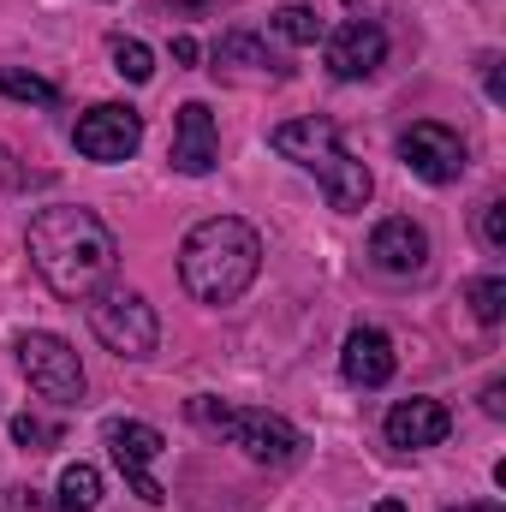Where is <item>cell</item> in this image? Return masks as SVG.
<instances>
[{
	"mask_svg": "<svg viewBox=\"0 0 506 512\" xmlns=\"http://www.w3.org/2000/svg\"><path fill=\"white\" fill-rule=\"evenodd\" d=\"M102 507V471L96 465H66L60 471V512H96Z\"/></svg>",
	"mask_w": 506,
	"mask_h": 512,
	"instance_id": "cell-15",
	"label": "cell"
},
{
	"mask_svg": "<svg viewBox=\"0 0 506 512\" xmlns=\"http://www.w3.org/2000/svg\"><path fill=\"white\" fill-rule=\"evenodd\" d=\"M72 143H78V155H90V161H131L137 143H143V114L126 108V102H96V108L78 120Z\"/></svg>",
	"mask_w": 506,
	"mask_h": 512,
	"instance_id": "cell-9",
	"label": "cell"
},
{
	"mask_svg": "<svg viewBox=\"0 0 506 512\" xmlns=\"http://www.w3.org/2000/svg\"><path fill=\"white\" fill-rule=\"evenodd\" d=\"M18 370H24V382L36 387L42 399H54V405H84V393H90V376H84V364H78V352L60 340V334H18Z\"/></svg>",
	"mask_w": 506,
	"mask_h": 512,
	"instance_id": "cell-6",
	"label": "cell"
},
{
	"mask_svg": "<svg viewBox=\"0 0 506 512\" xmlns=\"http://www.w3.org/2000/svg\"><path fill=\"white\" fill-rule=\"evenodd\" d=\"M471 310H477V322H501L506 316V274H483V280H471Z\"/></svg>",
	"mask_w": 506,
	"mask_h": 512,
	"instance_id": "cell-19",
	"label": "cell"
},
{
	"mask_svg": "<svg viewBox=\"0 0 506 512\" xmlns=\"http://www.w3.org/2000/svg\"><path fill=\"white\" fill-rule=\"evenodd\" d=\"M12 441H18V447H30V453H48V447L60 441V429H54V423H42V417H30V411H18V417H12Z\"/></svg>",
	"mask_w": 506,
	"mask_h": 512,
	"instance_id": "cell-20",
	"label": "cell"
},
{
	"mask_svg": "<svg viewBox=\"0 0 506 512\" xmlns=\"http://www.w3.org/2000/svg\"><path fill=\"white\" fill-rule=\"evenodd\" d=\"M274 30H280L286 42H298V48H310V42L328 36V24H322L310 6H280V12H274Z\"/></svg>",
	"mask_w": 506,
	"mask_h": 512,
	"instance_id": "cell-17",
	"label": "cell"
},
{
	"mask_svg": "<svg viewBox=\"0 0 506 512\" xmlns=\"http://www.w3.org/2000/svg\"><path fill=\"white\" fill-rule=\"evenodd\" d=\"M447 429H453V417H447L441 399H399V405L387 411V447H399V453L441 447Z\"/></svg>",
	"mask_w": 506,
	"mask_h": 512,
	"instance_id": "cell-13",
	"label": "cell"
},
{
	"mask_svg": "<svg viewBox=\"0 0 506 512\" xmlns=\"http://www.w3.org/2000/svg\"><path fill=\"white\" fill-rule=\"evenodd\" d=\"M173 6H209V0H173Z\"/></svg>",
	"mask_w": 506,
	"mask_h": 512,
	"instance_id": "cell-27",
	"label": "cell"
},
{
	"mask_svg": "<svg viewBox=\"0 0 506 512\" xmlns=\"http://www.w3.org/2000/svg\"><path fill=\"white\" fill-rule=\"evenodd\" d=\"M173 173H185V179H203V173H215V161H221V126H215V114L203 108V102H185L179 108V120H173Z\"/></svg>",
	"mask_w": 506,
	"mask_h": 512,
	"instance_id": "cell-11",
	"label": "cell"
},
{
	"mask_svg": "<svg viewBox=\"0 0 506 512\" xmlns=\"http://www.w3.org/2000/svg\"><path fill=\"white\" fill-rule=\"evenodd\" d=\"M0 96H12V102H36V108H54V102H60V90H54L48 78L24 72V66H0Z\"/></svg>",
	"mask_w": 506,
	"mask_h": 512,
	"instance_id": "cell-16",
	"label": "cell"
},
{
	"mask_svg": "<svg viewBox=\"0 0 506 512\" xmlns=\"http://www.w3.org/2000/svg\"><path fill=\"white\" fill-rule=\"evenodd\" d=\"M114 72L131 78V84H149V78H155V54H149L137 36H120V42H114Z\"/></svg>",
	"mask_w": 506,
	"mask_h": 512,
	"instance_id": "cell-18",
	"label": "cell"
},
{
	"mask_svg": "<svg viewBox=\"0 0 506 512\" xmlns=\"http://www.w3.org/2000/svg\"><path fill=\"white\" fill-rule=\"evenodd\" d=\"M268 143H274V155H286V161H298L304 173H316V179H322L328 209L358 215V209L370 203L376 179H370V167H364V161H352V155L340 149V126H334V120H286V126H274Z\"/></svg>",
	"mask_w": 506,
	"mask_h": 512,
	"instance_id": "cell-3",
	"label": "cell"
},
{
	"mask_svg": "<svg viewBox=\"0 0 506 512\" xmlns=\"http://www.w3.org/2000/svg\"><path fill=\"white\" fill-rule=\"evenodd\" d=\"M102 441H108V453H114V465H120V477L131 483V495H143L149 507H161L167 501V489L149 477V465L167 453V435L155 429V423H137V417H114L108 429H102Z\"/></svg>",
	"mask_w": 506,
	"mask_h": 512,
	"instance_id": "cell-7",
	"label": "cell"
},
{
	"mask_svg": "<svg viewBox=\"0 0 506 512\" xmlns=\"http://www.w3.org/2000/svg\"><path fill=\"white\" fill-rule=\"evenodd\" d=\"M483 411H489V417H506V387L501 382L483 387Z\"/></svg>",
	"mask_w": 506,
	"mask_h": 512,
	"instance_id": "cell-22",
	"label": "cell"
},
{
	"mask_svg": "<svg viewBox=\"0 0 506 512\" xmlns=\"http://www.w3.org/2000/svg\"><path fill=\"white\" fill-rule=\"evenodd\" d=\"M370 262L393 280H411L429 268V233L411 221V215H387L376 233H370Z\"/></svg>",
	"mask_w": 506,
	"mask_h": 512,
	"instance_id": "cell-12",
	"label": "cell"
},
{
	"mask_svg": "<svg viewBox=\"0 0 506 512\" xmlns=\"http://www.w3.org/2000/svg\"><path fill=\"white\" fill-rule=\"evenodd\" d=\"M30 262L36 274L60 292V298H96L108 280H114V262H120V245L108 233L102 215L90 209H72V203H54L30 221Z\"/></svg>",
	"mask_w": 506,
	"mask_h": 512,
	"instance_id": "cell-1",
	"label": "cell"
},
{
	"mask_svg": "<svg viewBox=\"0 0 506 512\" xmlns=\"http://www.w3.org/2000/svg\"><path fill=\"white\" fill-rule=\"evenodd\" d=\"M399 161H405L423 185H453V179H465V143H459V131L435 126V120H417L411 131H399Z\"/></svg>",
	"mask_w": 506,
	"mask_h": 512,
	"instance_id": "cell-8",
	"label": "cell"
},
{
	"mask_svg": "<svg viewBox=\"0 0 506 512\" xmlns=\"http://www.w3.org/2000/svg\"><path fill=\"white\" fill-rule=\"evenodd\" d=\"M447 512H501L495 501H465V507H447Z\"/></svg>",
	"mask_w": 506,
	"mask_h": 512,
	"instance_id": "cell-25",
	"label": "cell"
},
{
	"mask_svg": "<svg viewBox=\"0 0 506 512\" xmlns=\"http://www.w3.org/2000/svg\"><path fill=\"white\" fill-rule=\"evenodd\" d=\"M477 233H483V245H489V251H506V203H501V197H489V203H483Z\"/></svg>",
	"mask_w": 506,
	"mask_h": 512,
	"instance_id": "cell-21",
	"label": "cell"
},
{
	"mask_svg": "<svg viewBox=\"0 0 506 512\" xmlns=\"http://www.w3.org/2000/svg\"><path fill=\"white\" fill-rule=\"evenodd\" d=\"M90 334L114 352V358H149L161 346V322H155V304L131 286H102L90 298Z\"/></svg>",
	"mask_w": 506,
	"mask_h": 512,
	"instance_id": "cell-5",
	"label": "cell"
},
{
	"mask_svg": "<svg viewBox=\"0 0 506 512\" xmlns=\"http://www.w3.org/2000/svg\"><path fill=\"white\" fill-rule=\"evenodd\" d=\"M322 60H328V72L334 78H370L381 60H387V30L370 24V18H346L340 30H328L322 36Z\"/></svg>",
	"mask_w": 506,
	"mask_h": 512,
	"instance_id": "cell-10",
	"label": "cell"
},
{
	"mask_svg": "<svg viewBox=\"0 0 506 512\" xmlns=\"http://www.w3.org/2000/svg\"><path fill=\"white\" fill-rule=\"evenodd\" d=\"M173 60H179V66H197V42H191V36H173Z\"/></svg>",
	"mask_w": 506,
	"mask_h": 512,
	"instance_id": "cell-23",
	"label": "cell"
},
{
	"mask_svg": "<svg viewBox=\"0 0 506 512\" xmlns=\"http://www.w3.org/2000/svg\"><path fill=\"white\" fill-rule=\"evenodd\" d=\"M393 370H399V358H393V340L381 334V328H352L346 334V352H340V376L352 387H387L393 382Z\"/></svg>",
	"mask_w": 506,
	"mask_h": 512,
	"instance_id": "cell-14",
	"label": "cell"
},
{
	"mask_svg": "<svg viewBox=\"0 0 506 512\" xmlns=\"http://www.w3.org/2000/svg\"><path fill=\"white\" fill-rule=\"evenodd\" d=\"M483 66H489V96L501 102V96H506V84H501V60H483Z\"/></svg>",
	"mask_w": 506,
	"mask_h": 512,
	"instance_id": "cell-24",
	"label": "cell"
},
{
	"mask_svg": "<svg viewBox=\"0 0 506 512\" xmlns=\"http://www.w3.org/2000/svg\"><path fill=\"white\" fill-rule=\"evenodd\" d=\"M191 423L197 429H209V435H227L245 459L256 465H292L298 453H304V435L286 423V417H274V411H239V405H227V399H191Z\"/></svg>",
	"mask_w": 506,
	"mask_h": 512,
	"instance_id": "cell-4",
	"label": "cell"
},
{
	"mask_svg": "<svg viewBox=\"0 0 506 512\" xmlns=\"http://www.w3.org/2000/svg\"><path fill=\"white\" fill-rule=\"evenodd\" d=\"M262 268V239H256L251 221L239 215H215V221H197L179 245V280L197 304H239L245 286Z\"/></svg>",
	"mask_w": 506,
	"mask_h": 512,
	"instance_id": "cell-2",
	"label": "cell"
},
{
	"mask_svg": "<svg viewBox=\"0 0 506 512\" xmlns=\"http://www.w3.org/2000/svg\"><path fill=\"white\" fill-rule=\"evenodd\" d=\"M376 512H405V501H376Z\"/></svg>",
	"mask_w": 506,
	"mask_h": 512,
	"instance_id": "cell-26",
	"label": "cell"
}]
</instances>
